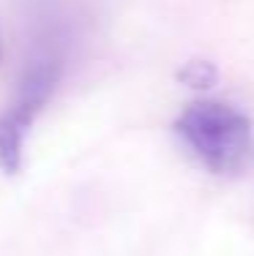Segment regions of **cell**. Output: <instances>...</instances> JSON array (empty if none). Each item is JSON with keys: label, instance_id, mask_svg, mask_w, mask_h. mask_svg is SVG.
<instances>
[{"label": "cell", "instance_id": "2", "mask_svg": "<svg viewBox=\"0 0 254 256\" xmlns=\"http://www.w3.org/2000/svg\"><path fill=\"white\" fill-rule=\"evenodd\" d=\"M66 66L63 44H41L30 54L17 82L14 98L0 112V169L6 174H17L25 161V144L36 118L55 96Z\"/></svg>", "mask_w": 254, "mask_h": 256}, {"label": "cell", "instance_id": "3", "mask_svg": "<svg viewBox=\"0 0 254 256\" xmlns=\"http://www.w3.org/2000/svg\"><path fill=\"white\" fill-rule=\"evenodd\" d=\"M178 82L186 84V88H191V90L205 93V90H210L219 82V68H216L210 60H199V58L186 60L178 68Z\"/></svg>", "mask_w": 254, "mask_h": 256}, {"label": "cell", "instance_id": "1", "mask_svg": "<svg viewBox=\"0 0 254 256\" xmlns=\"http://www.w3.org/2000/svg\"><path fill=\"white\" fill-rule=\"evenodd\" d=\"M172 131L186 153L210 174L232 178L254 164V123L229 101L199 98L186 104Z\"/></svg>", "mask_w": 254, "mask_h": 256}]
</instances>
